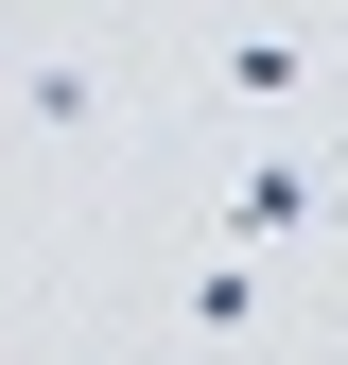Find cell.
Wrapping results in <instances>:
<instances>
[{"instance_id": "6da1fadb", "label": "cell", "mask_w": 348, "mask_h": 365, "mask_svg": "<svg viewBox=\"0 0 348 365\" xmlns=\"http://www.w3.org/2000/svg\"><path fill=\"white\" fill-rule=\"evenodd\" d=\"M314 209H331V174H296V157H244L227 174V244H296Z\"/></svg>"}]
</instances>
